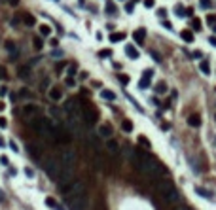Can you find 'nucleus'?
Returning a JSON list of instances; mask_svg holds the SVG:
<instances>
[{"label": "nucleus", "instance_id": "obj_25", "mask_svg": "<svg viewBox=\"0 0 216 210\" xmlns=\"http://www.w3.org/2000/svg\"><path fill=\"white\" fill-rule=\"evenodd\" d=\"M40 34L42 36H50L51 34V27L50 25H40Z\"/></svg>", "mask_w": 216, "mask_h": 210}, {"label": "nucleus", "instance_id": "obj_19", "mask_svg": "<svg viewBox=\"0 0 216 210\" xmlns=\"http://www.w3.org/2000/svg\"><path fill=\"white\" fill-rule=\"evenodd\" d=\"M46 204L50 206L51 210H63V206H61V204H59L53 197H46Z\"/></svg>", "mask_w": 216, "mask_h": 210}, {"label": "nucleus", "instance_id": "obj_57", "mask_svg": "<svg viewBox=\"0 0 216 210\" xmlns=\"http://www.w3.org/2000/svg\"><path fill=\"white\" fill-rule=\"evenodd\" d=\"M0 148H4V138L0 136Z\"/></svg>", "mask_w": 216, "mask_h": 210}, {"label": "nucleus", "instance_id": "obj_27", "mask_svg": "<svg viewBox=\"0 0 216 210\" xmlns=\"http://www.w3.org/2000/svg\"><path fill=\"white\" fill-rule=\"evenodd\" d=\"M195 193H197V195H201V197H207V199H212V193H209V191H205L203 188H195Z\"/></svg>", "mask_w": 216, "mask_h": 210}, {"label": "nucleus", "instance_id": "obj_2", "mask_svg": "<svg viewBox=\"0 0 216 210\" xmlns=\"http://www.w3.org/2000/svg\"><path fill=\"white\" fill-rule=\"evenodd\" d=\"M29 127L42 134L46 140H55V123H51L47 118H44V115H34V118L29 119Z\"/></svg>", "mask_w": 216, "mask_h": 210}, {"label": "nucleus", "instance_id": "obj_37", "mask_svg": "<svg viewBox=\"0 0 216 210\" xmlns=\"http://www.w3.org/2000/svg\"><path fill=\"white\" fill-rule=\"evenodd\" d=\"M66 74H68V78H72L76 74V66H68V70H66Z\"/></svg>", "mask_w": 216, "mask_h": 210}, {"label": "nucleus", "instance_id": "obj_29", "mask_svg": "<svg viewBox=\"0 0 216 210\" xmlns=\"http://www.w3.org/2000/svg\"><path fill=\"white\" fill-rule=\"evenodd\" d=\"M32 45H34V49H36V51H40V49L44 48V42H42V38H34V40H32Z\"/></svg>", "mask_w": 216, "mask_h": 210}, {"label": "nucleus", "instance_id": "obj_59", "mask_svg": "<svg viewBox=\"0 0 216 210\" xmlns=\"http://www.w3.org/2000/svg\"><path fill=\"white\" fill-rule=\"evenodd\" d=\"M0 110H4V104H2V102H0Z\"/></svg>", "mask_w": 216, "mask_h": 210}, {"label": "nucleus", "instance_id": "obj_26", "mask_svg": "<svg viewBox=\"0 0 216 210\" xmlns=\"http://www.w3.org/2000/svg\"><path fill=\"white\" fill-rule=\"evenodd\" d=\"M122 129H123L125 133H131V131H133V121H129V119H123V123H122Z\"/></svg>", "mask_w": 216, "mask_h": 210}, {"label": "nucleus", "instance_id": "obj_50", "mask_svg": "<svg viewBox=\"0 0 216 210\" xmlns=\"http://www.w3.org/2000/svg\"><path fill=\"white\" fill-rule=\"evenodd\" d=\"M0 203H6V195H4L2 189H0Z\"/></svg>", "mask_w": 216, "mask_h": 210}, {"label": "nucleus", "instance_id": "obj_61", "mask_svg": "<svg viewBox=\"0 0 216 210\" xmlns=\"http://www.w3.org/2000/svg\"><path fill=\"white\" fill-rule=\"evenodd\" d=\"M55 2H57V0H55Z\"/></svg>", "mask_w": 216, "mask_h": 210}, {"label": "nucleus", "instance_id": "obj_32", "mask_svg": "<svg viewBox=\"0 0 216 210\" xmlns=\"http://www.w3.org/2000/svg\"><path fill=\"white\" fill-rule=\"evenodd\" d=\"M112 55V49H101L99 51V57H103V59H108Z\"/></svg>", "mask_w": 216, "mask_h": 210}, {"label": "nucleus", "instance_id": "obj_21", "mask_svg": "<svg viewBox=\"0 0 216 210\" xmlns=\"http://www.w3.org/2000/svg\"><path fill=\"white\" fill-rule=\"evenodd\" d=\"M125 53H127V57L129 59H138V51H137V48H135V45H127V48H125Z\"/></svg>", "mask_w": 216, "mask_h": 210}, {"label": "nucleus", "instance_id": "obj_35", "mask_svg": "<svg viewBox=\"0 0 216 210\" xmlns=\"http://www.w3.org/2000/svg\"><path fill=\"white\" fill-rule=\"evenodd\" d=\"M156 91H157V93H159V95H163V93H165V91H167V85H165V83H159V85H157V87H156Z\"/></svg>", "mask_w": 216, "mask_h": 210}, {"label": "nucleus", "instance_id": "obj_44", "mask_svg": "<svg viewBox=\"0 0 216 210\" xmlns=\"http://www.w3.org/2000/svg\"><path fill=\"white\" fill-rule=\"evenodd\" d=\"M157 15H159V17H165V15H167V10H165V8H159V10H157Z\"/></svg>", "mask_w": 216, "mask_h": 210}, {"label": "nucleus", "instance_id": "obj_10", "mask_svg": "<svg viewBox=\"0 0 216 210\" xmlns=\"http://www.w3.org/2000/svg\"><path fill=\"white\" fill-rule=\"evenodd\" d=\"M4 48H6V51L10 53V59H12V61L17 59V45H15L12 40H6V42H4Z\"/></svg>", "mask_w": 216, "mask_h": 210}, {"label": "nucleus", "instance_id": "obj_43", "mask_svg": "<svg viewBox=\"0 0 216 210\" xmlns=\"http://www.w3.org/2000/svg\"><path fill=\"white\" fill-rule=\"evenodd\" d=\"M106 12H108V13H114V12H116L114 4H106Z\"/></svg>", "mask_w": 216, "mask_h": 210}, {"label": "nucleus", "instance_id": "obj_15", "mask_svg": "<svg viewBox=\"0 0 216 210\" xmlns=\"http://www.w3.org/2000/svg\"><path fill=\"white\" fill-rule=\"evenodd\" d=\"M201 115L199 114H191V115H188V125H191V127H201Z\"/></svg>", "mask_w": 216, "mask_h": 210}, {"label": "nucleus", "instance_id": "obj_3", "mask_svg": "<svg viewBox=\"0 0 216 210\" xmlns=\"http://www.w3.org/2000/svg\"><path fill=\"white\" fill-rule=\"evenodd\" d=\"M156 189H157V193H159L167 203L173 204V203L178 201V191H176L175 184H173L171 180H159L157 185H156Z\"/></svg>", "mask_w": 216, "mask_h": 210}, {"label": "nucleus", "instance_id": "obj_58", "mask_svg": "<svg viewBox=\"0 0 216 210\" xmlns=\"http://www.w3.org/2000/svg\"><path fill=\"white\" fill-rule=\"evenodd\" d=\"M210 27H212V30L216 32V23H212V25H210Z\"/></svg>", "mask_w": 216, "mask_h": 210}, {"label": "nucleus", "instance_id": "obj_38", "mask_svg": "<svg viewBox=\"0 0 216 210\" xmlns=\"http://www.w3.org/2000/svg\"><path fill=\"white\" fill-rule=\"evenodd\" d=\"M0 165H4V167H8V165H10V159H8L6 155H2V157H0Z\"/></svg>", "mask_w": 216, "mask_h": 210}, {"label": "nucleus", "instance_id": "obj_33", "mask_svg": "<svg viewBox=\"0 0 216 210\" xmlns=\"http://www.w3.org/2000/svg\"><path fill=\"white\" fill-rule=\"evenodd\" d=\"M118 80L122 82V83H129V76L127 74H118Z\"/></svg>", "mask_w": 216, "mask_h": 210}, {"label": "nucleus", "instance_id": "obj_5", "mask_svg": "<svg viewBox=\"0 0 216 210\" xmlns=\"http://www.w3.org/2000/svg\"><path fill=\"white\" fill-rule=\"evenodd\" d=\"M44 170H46V174L50 176V178H57L59 176V172H61V163H59V159H55V157H47V159H44Z\"/></svg>", "mask_w": 216, "mask_h": 210}, {"label": "nucleus", "instance_id": "obj_17", "mask_svg": "<svg viewBox=\"0 0 216 210\" xmlns=\"http://www.w3.org/2000/svg\"><path fill=\"white\" fill-rule=\"evenodd\" d=\"M101 99L112 102V100H116V93H114L112 89H101Z\"/></svg>", "mask_w": 216, "mask_h": 210}, {"label": "nucleus", "instance_id": "obj_28", "mask_svg": "<svg viewBox=\"0 0 216 210\" xmlns=\"http://www.w3.org/2000/svg\"><path fill=\"white\" fill-rule=\"evenodd\" d=\"M199 8H201V10H210V8H212V2H210V0H199Z\"/></svg>", "mask_w": 216, "mask_h": 210}, {"label": "nucleus", "instance_id": "obj_51", "mask_svg": "<svg viewBox=\"0 0 216 210\" xmlns=\"http://www.w3.org/2000/svg\"><path fill=\"white\" fill-rule=\"evenodd\" d=\"M19 2H21V0H8V4H10V6H17Z\"/></svg>", "mask_w": 216, "mask_h": 210}, {"label": "nucleus", "instance_id": "obj_31", "mask_svg": "<svg viewBox=\"0 0 216 210\" xmlns=\"http://www.w3.org/2000/svg\"><path fill=\"white\" fill-rule=\"evenodd\" d=\"M0 80H8V70L2 64H0Z\"/></svg>", "mask_w": 216, "mask_h": 210}, {"label": "nucleus", "instance_id": "obj_41", "mask_svg": "<svg viewBox=\"0 0 216 210\" xmlns=\"http://www.w3.org/2000/svg\"><path fill=\"white\" fill-rule=\"evenodd\" d=\"M25 174H27V178H34V170L29 167H25Z\"/></svg>", "mask_w": 216, "mask_h": 210}, {"label": "nucleus", "instance_id": "obj_48", "mask_svg": "<svg viewBox=\"0 0 216 210\" xmlns=\"http://www.w3.org/2000/svg\"><path fill=\"white\" fill-rule=\"evenodd\" d=\"M163 27H165V29H169V30L173 29V25H171V23H169V21H163Z\"/></svg>", "mask_w": 216, "mask_h": 210}, {"label": "nucleus", "instance_id": "obj_42", "mask_svg": "<svg viewBox=\"0 0 216 210\" xmlns=\"http://www.w3.org/2000/svg\"><path fill=\"white\" fill-rule=\"evenodd\" d=\"M191 57H194V59H203V53H201V51H194V53H191Z\"/></svg>", "mask_w": 216, "mask_h": 210}, {"label": "nucleus", "instance_id": "obj_20", "mask_svg": "<svg viewBox=\"0 0 216 210\" xmlns=\"http://www.w3.org/2000/svg\"><path fill=\"white\" fill-rule=\"evenodd\" d=\"M144 34H146V32H144V29H137V30L133 32L135 42H137V44H144Z\"/></svg>", "mask_w": 216, "mask_h": 210}, {"label": "nucleus", "instance_id": "obj_1", "mask_svg": "<svg viewBox=\"0 0 216 210\" xmlns=\"http://www.w3.org/2000/svg\"><path fill=\"white\" fill-rule=\"evenodd\" d=\"M131 161L135 163L137 170H138L142 176H146V178H156L157 172H159V165L156 163V159H152L150 155H144V153L135 152V155H133Z\"/></svg>", "mask_w": 216, "mask_h": 210}, {"label": "nucleus", "instance_id": "obj_40", "mask_svg": "<svg viewBox=\"0 0 216 210\" xmlns=\"http://www.w3.org/2000/svg\"><path fill=\"white\" fill-rule=\"evenodd\" d=\"M51 57H55V59L59 57V59H61V57H63V51H61V49H53V51H51Z\"/></svg>", "mask_w": 216, "mask_h": 210}, {"label": "nucleus", "instance_id": "obj_46", "mask_svg": "<svg viewBox=\"0 0 216 210\" xmlns=\"http://www.w3.org/2000/svg\"><path fill=\"white\" fill-rule=\"evenodd\" d=\"M144 6H146V8H152V6H154V0H144Z\"/></svg>", "mask_w": 216, "mask_h": 210}, {"label": "nucleus", "instance_id": "obj_22", "mask_svg": "<svg viewBox=\"0 0 216 210\" xmlns=\"http://www.w3.org/2000/svg\"><path fill=\"white\" fill-rule=\"evenodd\" d=\"M123 38H125V34H123V32H112L108 40H110L112 44H118V42H122Z\"/></svg>", "mask_w": 216, "mask_h": 210}, {"label": "nucleus", "instance_id": "obj_6", "mask_svg": "<svg viewBox=\"0 0 216 210\" xmlns=\"http://www.w3.org/2000/svg\"><path fill=\"white\" fill-rule=\"evenodd\" d=\"M65 112L68 114V118H80L82 119V104L78 99H68L65 102Z\"/></svg>", "mask_w": 216, "mask_h": 210}, {"label": "nucleus", "instance_id": "obj_34", "mask_svg": "<svg viewBox=\"0 0 216 210\" xmlns=\"http://www.w3.org/2000/svg\"><path fill=\"white\" fill-rule=\"evenodd\" d=\"M191 27H194V30H199V29H201V21H199V19H194V21H191Z\"/></svg>", "mask_w": 216, "mask_h": 210}, {"label": "nucleus", "instance_id": "obj_45", "mask_svg": "<svg viewBox=\"0 0 216 210\" xmlns=\"http://www.w3.org/2000/svg\"><path fill=\"white\" fill-rule=\"evenodd\" d=\"M19 76H21V78H27V68H21V70H19Z\"/></svg>", "mask_w": 216, "mask_h": 210}, {"label": "nucleus", "instance_id": "obj_14", "mask_svg": "<svg viewBox=\"0 0 216 210\" xmlns=\"http://www.w3.org/2000/svg\"><path fill=\"white\" fill-rule=\"evenodd\" d=\"M106 150H108V153L118 155V153H119V144L116 142V140H110V138H108V142H106Z\"/></svg>", "mask_w": 216, "mask_h": 210}, {"label": "nucleus", "instance_id": "obj_23", "mask_svg": "<svg viewBox=\"0 0 216 210\" xmlns=\"http://www.w3.org/2000/svg\"><path fill=\"white\" fill-rule=\"evenodd\" d=\"M23 21H25V25H27V27H32L34 23H36L34 15H31V13H25V15H23Z\"/></svg>", "mask_w": 216, "mask_h": 210}, {"label": "nucleus", "instance_id": "obj_9", "mask_svg": "<svg viewBox=\"0 0 216 210\" xmlns=\"http://www.w3.org/2000/svg\"><path fill=\"white\" fill-rule=\"evenodd\" d=\"M152 76H154L152 70H144V74H142V78H140L138 87H140V89H148V87H150V83H152Z\"/></svg>", "mask_w": 216, "mask_h": 210}, {"label": "nucleus", "instance_id": "obj_4", "mask_svg": "<svg viewBox=\"0 0 216 210\" xmlns=\"http://www.w3.org/2000/svg\"><path fill=\"white\" fill-rule=\"evenodd\" d=\"M59 163H61V170H74V167H76V152H74V148H65L61 152Z\"/></svg>", "mask_w": 216, "mask_h": 210}, {"label": "nucleus", "instance_id": "obj_13", "mask_svg": "<svg viewBox=\"0 0 216 210\" xmlns=\"http://www.w3.org/2000/svg\"><path fill=\"white\" fill-rule=\"evenodd\" d=\"M27 150H29V153H31V157H32V159H36V161H38V159L42 157V150H40L36 144H27Z\"/></svg>", "mask_w": 216, "mask_h": 210}, {"label": "nucleus", "instance_id": "obj_30", "mask_svg": "<svg viewBox=\"0 0 216 210\" xmlns=\"http://www.w3.org/2000/svg\"><path fill=\"white\" fill-rule=\"evenodd\" d=\"M138 142H140V144H142L144 148H150V146H152V144H150V140H148L146 136H142V134L138 136Z\"/></svg>", "mask_w": 216, "mask_h": 210}, {"label": "nucleus", "instance_id": "obj_7", "mask_svg": "<svg viewBox=\"0 0 216 210\" xmlns=\"http://www.w3.org/2000/svg\"><path fill=\"white\" fill-rule=\"evenodd\" d=\"M66 203H68L70 210H87L89 208L87 195H80V197H74V199H68Z\"/></svg>", "mask_w": 216, "mask_h": 210}, {"label": "nucleus", "instance_id": "obj_39", "mask_svg": "<svg viewBox=\"0 0 216 210\" xmlns=\"http://www.w3.org/2000/svg\"><path fill=\"white\" fill-rule=\"evenodd\" d=\"M8 144H10V150H12V152H19V146H17V144L13 142V140H10Z\"/></svg>", "mask_w": 216, "mask_h": 210}, {"label": "nucleus", "instance_id": "obj_55", "mask_svg": "<svg viewBox=\"0 0 216 210\" xmlns=\"http://www.w3.org/2000/svg\"><path fill=\"white\" fill-rule=\"evenodd\" d=\"M207 21H209V23H210V25H212V23L216 21V17H214V15H209V17H207Z\"/></svg>", "mask_w": 216, "mask_h": 210}, {"label": "nucleus", "instance_id": "obj_47", "mask_svg": "<svg viewBox=\"0 0 216 210\" xmlns=\"http://www.w3.org/2000/svg\"><path fill=\"white\" fill-rule=\"evenodd\" d=\"M125 12H127V13H133V4H125Z\"/></svg>", "mask_w": 216, "mask_h": 210}, {"label": "nucleus", "instance_id": "obj_53", "mask_svg": "<svg viewBox=\"0 0 216 210\" xmlns=\"http://www.w3.org/2000/svg\"><path fill=\"white\" fill-rule=\"evenodd\" d=\"M8 125V121H6V118H0V127H6Z\"/></svg>", "mask_w": 216, "mask_h": 210}, {"label": "nucleus", "instance_id": "obj_24", "mask_svg": "<svg viewBox=\"0 0 216 210\" xmlns=\"http://www.w3.org/2000/svg\"><path fill=\"white\" fill-rule=\"evenodd\" d=\"M199 70H201L205 76H209V74H210V66H209V63H207V61H201V63H199Z\"/></svg>", "mask_w": 216, "mask_h": 210}, {"label": "nucleus", "instance_id": "obj_54", "mask_svg": "<svg viewBox=\"0 0 216 210\" xmlns=\"http://www.w3.org/2000/svg\"><path fill=\"white\" fill-rule=\"evenodd\" d=\"M66 85L72 87V85H74V80H72V78H66Z\"/></svg>", "mask_w": 216, "mask_h": 210}, {"label": "nucleus", "instance_id": "obj_18", "mask_svg": "<svg viewBox=\"0 0 216 210\" xmlns=\"http://www.w3.org/2000/svg\"><path fill=\"white\" fill-rule=\"evenodd\" d=\"M180 38H182L186 44H191V42H194V32L188 30V29H184V30L180 32Z\"/></svg>", "mask_w": 216, "mask_h": 210}, {"label": "nucleus", "instance_id": "obj_49", "mask_svg": "<svg viewBox=\"0 0 216 210\" xmlns=\"http://www.w3.org/2000/svg\"><path fill=\"white\" fill-rule=\"evenodd\" d=\"M209 42H210V45H214V48H216V36H210Z\"/></svg>", "mask_w": 216, "mask_h": 210}, {"label": "nucleus", "instance_id": "obj_11", "mask_svg": "<svg viewBox=\"0 0 216 210\" xmlns=\"http://www.w3.org/2000/svg\"><path fill=\"white\" fill-rule=\"evenodd\" d=\"M38 104H34V102H29V104H25L23 106V114L25 115H29V118H34V114H38Z\"/></svg>", "mask_w": 216, "mask_h": 210}, {"label": "nucleus", "instance_id": "obj_60", "mask_svg": "<svg viewBox=\"0 0 216 210\" xmlns=\"http://www.w3.org/2000/svg\"><path fill=\"white\" fill-rule=\"evenodd\" d=\"M135 2H137V0H135Z\"/></svg>", "mask_w": 216, "mask_h": 210}, {"label": "nucleus", "instance_id": "obj_52", "mask_svg": "<svg viewBox=\"0 0 216 210\" xmlns=\"http://www.w3.org/2000/svg\"><path fill=\"white\" fill-rule=\"evenodd\" d=\"M175 210H190V208L184 206V204H178V206H175Z\"/></svg>", "mask_w": 216, "mask_h": 210}, {"label": "nucleus", "instance_id": "obj_36", "mask_svg": "<svg viewBox=\"0 0 216 210\" xmlns=\"http://www.w3.org/2000/svg\"><path fill=\"white\" fill-rule=\"evenodd\" d=\"M19 97H31V91H29L27 87H23V89L19 91Z\"/></svg>", "mask_w": 216, "mask_h": 210}, {"label": "nucleus", "instance_id": "obj_12", "mask_svg": "<svg viewBox=\"0 0 216 210\" xmlns=\"http://www.w3.org/2000/svg\"><path fill=\"white\" fill-rule=\"evenodd\" d=\"M47 97H50L53 102H57V100H61V99H63V91H61L59 87H51L50 91H47Z\"/></svg>", "mask_w": 216, "mask_h": 210}, {"label": "nucleus", "instance_id": "obj_8", "mask_svg": "<svg viewBox=\"0 0 216 210\" xmlns=\"http://www.w3.org/2000/svg\"><path fill=\"white\" fill-rule=\"evenodd\" d=\"M82 118H84V121H85V125H95L97 123V119H99V115H97V112H93V110H85V112H82Z\"/></svg>", "mask_w": 216, "mask_h": 210}, {"label": "nucleus", "instance_id": "obj_16", "mask_svg": "<svg viewBox=\"0 0 216 210\" xmlns=\"http://www.w3.org/2000/svg\"><path fill=\"white\" fill-rule=\"evenodd\" d=\"M99 136H103V138H110V136H112V127H110L108 123H103V125L99 127Z\"/></svg>", "mask_w": 216, "mask_h": 210}, {"label": "nucleus", "instance_id": "obj_56", "mask_svg": "<svg viewBox=\"0 0 216 210\" xmlns=\"http://www.w3.org/2000/svg\"><path fill=\"white\" fill-rule=\"evenodd\" d=\"M12 25H19V17H13V19H12Z\"/></svg>", "mask_w": 216, "mask_h": 210}]
</instances>
